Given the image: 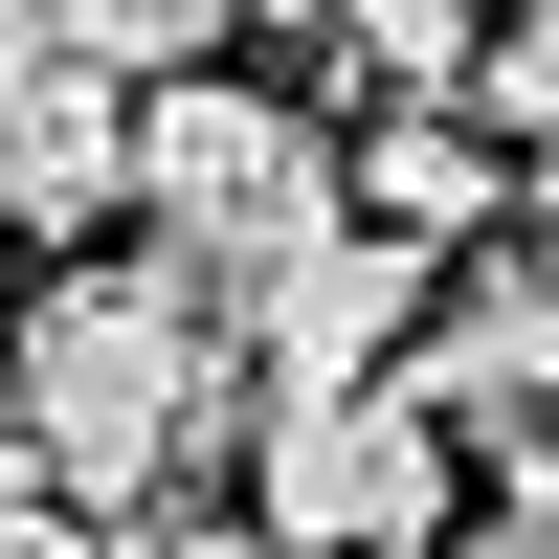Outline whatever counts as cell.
I'll return each instance as SVG.
<instances>
[{"instance_id": "6da1fadb", "label": "cell", "mask_w": 559, "mask_h": 559, "mask_svg": "<svg viewBox=\"0 0 559 559\" xmlns=\"http://www.w3.org/2000/svg\"><path fill=\"white\" fill-rule=\"evenodd\" d=\"M224 448H247V336H224L157 247H90V269H45V292L0 313V471H45L68 515L157 537Z\"/></svg>"}, {"instance_id": "7a4b0ae2", "label": "cell", "mask_w": 559, "mask_h": 559, "mask_svg": "<svg viewBox=\"0 0 559 559\" xmlns=\"http://www.w3.org/2000/svg\"><path fill=\"white\" fill-rule=\"evenodd\" d=\"M336 224H358V157H336V112H292L269 68H224V90H157V112H134V247H157L202 313L292 292Z\"/></svg>"}, {"instance_id": "3957f363", "label": "cell", "mask_w": 559, "mask_h": 559, "mask_svg": "<svg viewBox=\"0 0 559 559\" xmlns=\"http://www.w3.org/2000/svg\"><path fill=\"white\" fill-rule=\"evenodd\" d=\"M448 515H471V448H448L403 381L247 426V537L269 559H448Z\"/></svg>"}, {"instance_id": "277c9868", "label": "cell", "mask_w": 559, "mask_h": 559, "mask_svg": "<svg viewBox=\"0 0 559 559\" xmlns=\"http://www.w3.org/2000/svg\"><path fill=\"white\" fill-rule=\"evenodd\" d=\"M90 224H134V90L90 68L68 0H0V247L90 269Z\"/></svg>"}, {"instance_id": "5b68a950", "label": "cell", "mask_w": 559, "mask_h": 559, "mask_svg": "<svg viewBox=\"0 0 559 559\" xmlns=\"http://www.w3.org/2000/svg\"><path fill=\"white\" fill-rule=\"evenodd\" d=\"M426 292H448V269H403L381 224H336L292 292L224 313V336H247V426H292V403H381L403 358H426Z\"/></svg>"}, {"instance_id": "8992f818", "label": "cell", "mask_w": 559, "mask_h": 559, "mask_svg": "<svg viewBox=\"0 0 559 559\" xmlns=\"http://www.w3.org/2000/svg\"><path fill=\"white\" fill-rule=\"evenodd\" d=\"M471 134H492L515 179H559V0H537V23H492V68H471Z\"/></svg>"}, {"instance_id": "52a82bcc", "label": "cell", "mask_w": 559, "mask_h": 559, "mask_svg": "<svg viewBox=\"0 0 559 559\" xmlns=\"http://www.w3.org/2000/svg\"><path fill=\"white\" fill-rule=\"evenodd\" d=\"M448 559H559V448H537V471H471V515H448Z\"/></svg>"}, {"instance_id": "ba28073f", "label": "cell", "mask_w": 559, "mask_h": 559, "mask_svg": "<svg viewBox=\"0 0 559 559\" xmlns=\"http://www.w3.org/2000/svg\"><path fill=\"white\" fill-rule=\"evenodd\" d=\"M0 559H134V537H112V515H68L45 471H0Z\"/></svg>"}]
</instances>
